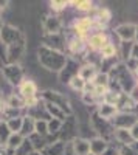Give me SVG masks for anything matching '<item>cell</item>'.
<instances>
[{"instance_id":"cell-40","label":"cell","mask_w":138,"mask_h":155,"mask_svg":"<svg viewBox=\"0 0 138 155\" xmlns=\"http://www.w3.org/2000/svg\"><path fill=\"white\" fill-rule=\"evenodd\" d=\"M129 146H130V147H132V150L138 155V141H133V143H132V144H129Z\"/></svg>"},{"instance_id":"cell-43","label":"cell","mask_w":138,"mask_h":155,"mask_svg":"<svg viewBox=\"0 0 138 155\" xmlns=\"http://www.w3.org/2000/svg\"><path fill=\"white\" fill-rule=\"evenodd\" d=\"M6 5H8V2H0V9H3V8H6Z\"/></svg>"},{"instance_id":"cell-22","label":"cell","mask_w":138,"mask_h":155,"mask_svg":"<svg viewBox=\"0 0 138 155\" xmlns=\"http://www.w3.org/2000/svg\"><path fill=\"white\" fill-rule=\"evenodd\" d=\"M107 146H109V143H106L104 140L96 137V138L90 140V153L92 155H101L107 149Z\"/></svg>"},{"instance_id":"cell-45","label":"cell","mask_w":138,"mask_h":155,"mask_svg":"<svg viewBox=\"0 0 138 155\" xmlns=\"http://www.w3.org/2000/svg\"><path fill=\"white\" fill-rule=\"evenodd\" d=\"M30 155H42V152H36V150H34V152H31Z\"/></svg>"},{"instance_id":"cell-34","label":"cell","mask_w":138,"mask_h":155,"mask_svg":"<svg viewBox=\"0 0 138 155\" xmlns=\"http://www.w3.org/2000/svg\"><path fill=\"white\" fill-rule=\"evenodd\" d=\"M70 84V87L73 88V90H76V92H84V87H85V82L81 79L79 76H74L73 79L68 82Z\"/></svg>"},{"instance_id":"cell-9","label":"cell","mask_w":138,"mask_h":155,"mask_svg":"<svg viewBox=\"0 0 138 155\" xmlns=\"http://www.w3.org/2000/svg\"><path fill=\"white\" fill-rule=\"evenodd\" d=\"M136 27L133 23H121L115 28V36L121 42H135Z\"/></svg>"},{"instance_id":"cell-21","label":"cell","mask_w":138,"mask_h":155,"mask_svg":"<svg viewBox=\"0 0 138 155\" xmlns=\"http://www.w3.org/2000/svg\"><path fill=\"white\" fill-rule=\"evenodd\" d=\"M120 45V44H118ZM118 45H115L112 41H109L103 50L99 51V54H101L103 59H113V58H118Z\"/></svg>"},{"instance_id":"cell-8","label":"cell","mask_w":138,"mask_h":155,"mask_svg":"<svg viewBox=\"0 0 138 155\" xmlns=\"http://www.w3.org/2000/svg\"><path fill=\"white\" fill-rule=\"evenodd\" d=\"M109 41H110V37H109L107 33L98 31V33L90 34L89 37H87L85 42H87V48H89V50L95 51V53H99V51L103 50V47H104Z\"/></svg>"},{"instance_id":"cell-29","label":"cell","mask_w":138,"mask_h":155,"mask_svg":"<svg viewBox=\"0 0 138 155\" xmlns=\"http://www.w3.org/2000/svg\"><path fill=\"white\" fill-rule=\"evenodd\" d=\"M47 123H48V121H44V120L34 121V134L47 138V137H48V126H47Z\"/></svg>"},{"instance_id":"cell-36","label":"cell","mask_w":138,"mask_h":155,"mask_svg":"<svg viewBox=\"0 0 138 155\" xmlns=\"http://www.w3.org/2000/svg\"><path fill=\"white\" fill-rule=\"evenodd\" d=\"M101 155H120V146H113V144H109L107 149L101 153Z\"/></svg>"},{"instance_id":"cell-11","label":"cell","mask_w":138,"mask_h":155,"mask_svg":"<svg viewBox=\"0 0 138 155\" xmlns=\"http://www.w3.org/2000/svg\"><path fill=\"white\" fill-rule=\"evenodd\" d=\"M65 44H67L68 51H70L73 56L85 54V51H87V42H85V39L78 37L76 34H73V36L68 39V41L65 39Z\"/></svg>"},{"instance_id":"cell-13","label":"cell","mask_w":138,"mask_h":155,"mask_svg":"<svg viewBox=\"0 0 138 155\" xmlns=\"http://www.w3.org/2000/svg\"><path fill=\"white\" fill-rule=\"evenodd\" d=\"M45 47L62 53V50H64V47H65V37L61 33L59 34H47L45 36Z\"/></svg>"},{"instance_id":"cell-4","label":"cell","mask_w":138,"mask_h":155,"mask_svg":"<svg viewBox=\"0 0 138 155\" xmlns=\"http://www.w3.org/2000/svg\"><path fill=\"white\" fill-rule=\"evenodd\" d=\"M138 123V118L135 113H126V112H118L113 118L110 120V124L115 129H129Z\"/></svg>"},{"instance_id":"cell-31","label":"cell","mask_w":138,"mask_h":155,"mask_svg":"<svg viewBox=\"0 0 138 155\" xmlns=\"http://www.w3.org/2000/svg\"><path fill=\"white\" fill-rule=\"evenodd\" d=\"M31 152H34V149H33V146H31V143H30V140L25 138L23 143L20 144V147L14 152V155H30Z\"/></svg>"},{"instance_id":"cell-33","label":"cell","mask_w":138,"mask_h":155,"mask_svg":"<svg viewBox=\"0 0 138 155\" xmlns=\"http://www.w3.org/2000/svg\"><path fill=\"white\" fill-rule=\"evenodd\" d=\"M47 126H48V135H58L59 134V130H61V127H62V121H59V120H54V118H51L48 123H47Z\"/></svg>"},{"instance_id":"cell-14","label":"cell","mask_w":138,"mask_h":155,"mask_svg":"<svg viewBox=\"0 0 138 155\" xmlns=\"http://www.w3.org/2000/svg\"><path fill=\"white\" fill-rule=\"evenodd\" d=\"M19 90H20V96L25 99H31V98H37L36 93H37V87L33 81L30 79H23L22 84L19 85Z\"/></svg>"},{"instance_id":"cell-39","label":"cell","mask_w":138,"mask_h":155,"mask_svg":"<svg viewBox=\"0 0 138 155\" xmlns=\"http://www.w3.org/2000/svg\"><path fill=\"white\" fill-rule=\"evenodd\" d=\"M130 58H133V59H136V61H138V44H135V42H133V47H132Z\"/></svg>"},{"instance_id":"cell-23","label":"cell","mask_w":138,"mask_h":155,"mask_svg":"<svg viewBox=\"0 0 138 155\" xmlns=\"http://www.w3.org/2000/svg\"><path fill=\"white\" fill-rule=\"evenodd\" d=\"M23 138H30L34 134V120L30 116H23V123H22V129L19 132Z\"/></svg>"},{"instance_id":"cell-6","label":"cell","mask_w":138,"mask_h":155,"mask_svg":"<svg viewBox=\"0 0 138 155\" xmlns=\"http://www.w3.org/2000/svg\"><path fill=\"white\" fill-rule=\"evenodd\" d=\"M0 39H2V44L5 47L14 45V44L23 41V37L19 33V30L14 28V27H11V25H3V27L0 28Z\"/></svg>"},{"instance_id":"cell-41","label":"cell","mask_w":138,"mask_h":155,"mask_svg":"<svg viewBox=\"0 0 138 155\" xmlns=\"http://www.w3.org/2000/svg\"><path fill=\"white\" fill-rule=\"evenodd\" d=\"M5 109H6V102H3V99L0 98V113H3Z\"/></svg>"},{"instance_id":"cell-32","label":"cell","mask_w":138,"mask_h":155,"mask_svg":"<svg viewBox=\"0 0 138 155\" xmlns=\"http://www.w3.org/2000/svg\"><path fill=\"white\" fill-rule=\"evenodd\" d=\"M121 95H123V93H115V92H110V90H107L103 99H104L106 104H110V106H115V107H117V104H118V101H120V96H121Z\"/></svg>"},{"instance_id":"cell-35","label":"cell","mask_w":138,"mask_h":155,"mask_svg":"<svg viewBox=\"0 0 138 155\" xmlns=\"http://www.w3.org/2000/svg\"><path fill=\"white\" fill-rule=\"evenodd\" d=\"M68 5H70V2H67V0H53V2L50 3V6H51L53 11H62V9H65Z\"/></svg>"},{"instance_id":"cell-46","label":"cell","mask_w":138,"mask_h":155,"mask_svg":"<svg viewBox=\"0 0 138 155\" xmlns=\"http://www.w3.org/2000/svg\"><path fill=\"white\" fill-rule=\"evenodd\" d=\"M136 118H138V115H136Z\"/></svg>"},{"instance_id":"cell-2","label":"cell","mask_w":138,"mask_h":155,"mask_svg":"<svg viewBox=\"0 0 138 155\" xmlns=\"http://www.w3.org/2000/svg\"><path fill=\"white\" fill-rule=\"evenodd\" d=\"M90 124H92V129L96 132L98 138H101L104 140L106 143H112L113 141V132H115V127L110 124V121L107 120H103L101 116H98L96 112L92 115V118H90Z\"/></svg>"},{"instance_id":"cell-38","label":"cell","mask_w":138,"mask_h":155,"mask_svg":"<svg viewBox=\"0 0 138 155\" xmlns=\"http://www.w3.org/2000/svg\"><path fill=\"white\" fill-rule=\"evenodd\" d=\"M2 61H6V47L0 42V62Z\"/></svg>"},{"instance_id":"cell-24","label":"cell","mask_w":138,"mask_h":155,"mask_svg":"<svg viewBox=\"0 0 138 155\" xmlns=\"http://www.w3.org/2000/svg\"><path fill=\"white\" fill-rule=\"evenodd\" d=\"M132 47H133V42H121L120 41V45H118V58L121 59V62H126L130 58Z\"/></svg>"},{"instance_id":"cell-18","label":"cell","mask_w":138,"mask_h":155,"mask_svg":"<svg viewBox=\"0 0 138 155\" xmlns=\"http://www.w3.org/2000/svg\"><path fill=\"white\" fill-rule=\"evenodd\" d=\"M99 73V70L93 65H89V64H85V65H81L79 71H78V76L84 82H92L95 79V76Z\"/></svg>"},{"instance_id":"cell-28","label":"cell","mask_w":138,"mask_h":155,"mask_svg":"<svg viewBox=\"0 0 138 155\" xmlns=\"http://www.w3.org/2000/svg\"><path fill=\"white\" fill-rule=\"evenodd\" d=\"M8 129L11 130V134H19L20 129H22V123H23V116H19V118H12V120H8L5 121Z\"/></svg>"},{"instance_id":"cell-17","label":"cell","mask_w":138,"mask_h":155,"mask_svg":"<svg viewBox=\"0 0 138 155\" xmlns=\"http://www.w3.org/2000/svg\"><path fill=\"white\" fill-rule=\"evenodd\" d=\"M44 28H45L47 34H59L61 33V28H62V22L56 16H48L45 19Z\"/></svg>"},{"instance_id":"cell-37","label":"cell","mask_w":138,"mask_h":155,"mask_svg":"<svg viewBox=\"0 0 138 155\" xmlns=\"http://www.w3.org/2000/svg\"><path fill=\"white\" fill-rule=\"evenodd\" d=\"M129 132H130V137H132V140H133V141H138V123L129 129Z\"/></svg>"},{"instance_id":"cell-16","label":"cell","mask_w":138,"mask_h":155,"mask_svg":"<svg viewBox=\"0 0 138 155\" xmlns=\"http://www.w3.org/2000/svg\"><path fill=\"white\" fill-rule=\"evenodd\" d=\"M118 113V109L115 106H110V104H106V102H103V104L96 106V115L101 116L103 120H107L110 121L113 116Z\"/></svg>"},{"instance_id":"cell-42","label":"cell","mask_w":138,"mask_h":155,"mask_svg":"<svg viewBox=\"0 0 138 155\" xmlns=\"http://www.w3.org/2000/svg\"><path fill=\"white\" fill-rule=\"evenodd\" d=\"M136 27V31H135V44H138V25H135Z\"/></svg>"},{"instance_id":"cell-19","label":"cell","mask_w":138,"mask_h":155,"mask_svg":"<svg viewBox=\"0 0 138 155\" xmlns=\"http://www.w3.org/2000/svg\"><path fill=\"white\" fill-rule=\"evenodd\" d=\"M113 141H117L120 146H129V144L133 143V140L130 137V132L127 130V129H115Z\"/></svg>"},{"instance_id":"cell-27","label":"cell","mask_w":138,"mask_h":155,"mask_svg":"<svg viewBox=\"0 0 138 155\" xmlns=\"http://www.w3.org/2000/svg\"><path fill=\"white\" fill-rule=\"evenodd\" d=\"M6 107H11V109H17L20 110L22 107H25V101L20 95H11L8 98V102H6Z\"/></svg>"},{"instance_id":"cell-25","label":"cell","mask_w":138,"mask_h":155,"mask_svg":"<svg viewBox=\"0 0 138 155\" xmlns=\"http://www.w3.org/2000/svg\"><path fill=\"white\" fill-rule=\"evenodd\" d=\"M70 5H73L78 11L82 12H92L95 9V3L90 0H73V2H70Z\"/></svg>"},{"instance_id":"cell-1","label":"cell","mask_w":138,"mask_h":155,"mask_svg":"<svg viewBox=\"0 0 138 155\" xmlns=\"http://www.w3.org/2000/svg\"><path fill=\"white\" fill-rule=\"evenodd\" d=\"M67 59L68 58L64 53L56 51V50H51V48H47L45 45L39 48V61H41V64L47 70L61 73V70L65 67Z\"/></svg>"},{"instance_id":"cell-5","label":"cell","mask_w":138,"mask_h":155,"mask_svg":"<svg viewBox=\"0 0 138 155\" xmlns=\"http://www.w3.org/2000/svg\"><path fill=\"white\" fill-rule=\"evenodd\" d=\"M93 19L92 17H78L73 22V34H76L78 37H82L87 41V37L90 36V31L93 30Z\"/></svg>"},{"instance_id":"cell-10","label":"cell","mask_w":138,"mask_h":155,"mask_svg":"<svg viewBox=\"0 0 138 155\" xmlns=\"http://www.w3.org/2000/svg\"><path fill=\"white\" fill-rule=\"evenodd\" d=\"M81 65H79V62L78 61H74V59H67L65 62V67L61 70L59 73V78H61V81L62 82H70L74 76H78V71H79Z\"/></svg>"},{"instance_id":"cell-26","label":"cell","mask_w":138,"mask_h":155,"mask_svg":"<svg viewBox=\"0 0 138 155\" xmlns=\"http://www.w3.org/2000/svg\"><path fill=\"white\" fill-rule=\"evenodd\" d=\"M23 137L20 135V134H11V137L8 138V143H6V149H9V150H17L19 147H20V144L23 143Z\"/></svg>"},{"instance_id":"cell-20","label":"cell","mask_w":138,"mask_h":155,"mask_svg":"<svg viewBox=\"0 0 138 155\" xmlns=\"http://www.w3.org/2000/svg\"><path fill=\"white\" fill-rule=\"evenodd\" d=\"M65 147H67V143H62V141L58 140V141H54V143H50L42 150V155H64Z\"/></svg>"},{"instance_id":"cell-3","label":"cell","mask_w":138,"mask_h":155,"mask_svg":"<svg viewBox=\"0 0 138 155\" xmlns=\"http://www.w3.org/2000/svg\"><path fill=\"white\" fill-rule=\"evenodd\" d=\"M42 101L50 102V104H53V106L59 107V109L64 112L67 116H70L71 112H73V109H71V106H70V101H68L64 95H62V93H59V92H53V90H45V92L42 93Z\"/></svg>"},{"instance_id":"cell-44","label":"cell","mask_w":138,"mask_h":155,"mask_svg":"<svg viewBox=\"0 0 138 155\" xmlns=\"http://www.w3.org/2000/svg\"><path fill=\"white\" fill-rule=\"evenodd\" d=\"M133 76H135V79H138V68L133 71Z\"/></svg>"},{"instance_id":"cell-47","label":"cell","mask_w":138,"mask_h":155,"mask_svg":"<svg viewBox=\"0 0 138 155\" xmlns=\"http://www.w3.org/2000/svg\"><path fill=\"white\" fill-rule=\"evenodd\" d=\"M89 155H92V153H89Z\"/></svg>"},{"instance_id":"cell-30","label":"cell","mask_w":138,"mask_h":155,"mask_svg":"<svg viewBox=\"0 0 138 155\" xmlns=\"http://www.w3.org/2000/svg\"><path fill=\"white\" fill-rule=\"evenodd\" d=\"M9 137H11V130L8 129L6 123H5V121H0V144L6 146Z\"/></svg>"},{"instance_id":"cell-12","label":"cell","mask_w":138,"mask_h":155,"mask_svg":"<svg viewBox=\"0 0 138 155\" xmlns=\"http://www.w3.org/2000/svg\"><path fill=\"white\" fill-rule=\"evenodd\" d=\"M71 150L74 155H89L90 153V140H85L82 137H74L71 140Z\"/></svg>"},{"instance_id":"cell-15","label":"cell","mask_w":138,"mask_h":155,"mask_svg":"<svg viewBox=\"0 0 138 155\" xmlns=\"http://www.w3.org/2000/svg\"><path fill=\"white\" fill-rule=\"evenodd\" d=\"M135 107H136V104L132 101V98H130L127 93H123V95L120 96V101H118V104H117L118 112L133 113V112H135Z\"/></svg>"},{"instance_id":"cell-7","label":"cell","mask_w":138,"mask_h":155,"mask_svg":"<svg viewBox=\"0 0 138 155\" xmlns=\"http://www.w3.org/2000/svg\"><path fill=\"white\" fill-rule=\"evenodd\" d=\"M2 73L11 85H20L23 81V71L17 64H8V65H5L2 68Z\"/></svg>"}]
</instances>
